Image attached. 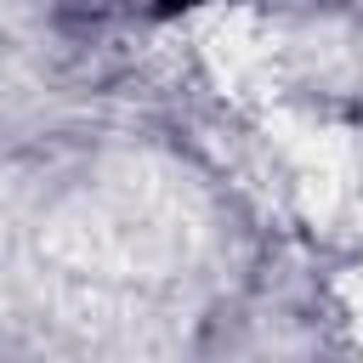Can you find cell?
Wrapping results in <instances>:
<instances>
[{
	"label": "cell",
	"instance_id": "cell-1",
	"mask_svg": "<svg viewBox=\"0 0 363 363\" xmlns=\"http://www.w3.org/2000/svg\"><path fill=\"white\" fill-rule=\"evenodd\" d=\"M159 6H164V11H176V6H193V0H159Z\"/></svg>",
	"mask_w": 363,
	"mask_h": 363
}]
</instances>
